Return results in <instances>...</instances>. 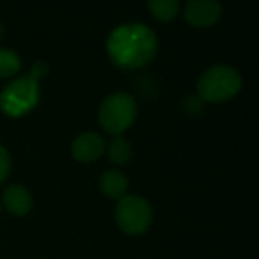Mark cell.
Returning <instances> with one entry per match:
<instances>
[{"label":"cell","instance_id":"cell-1","mask_svg":"<svg viewBox=\"0 0 259 259\" xmlns=\"http://www.w3.org/2000/svg\"><path fill=\"white\" fill-rule=\"evenodd\" d=\"M107 52L117 68L141 69L156 57L158 37L144 23H122L108 34Z\"/></svg>","mask_w":259,"mask_h":259},{"label":"cell","instance_id":"cell-2","mask_svg":"<svg viewBox=\"0 0 259 259\" xmlns=\"http://www.w3.org/2000/svg\"><path fill=\"white\" fill-rule=\"evenodd\" d=\"M241 76L233 66L217 64L208 68L197 80L199 100L208 103H224L240 93Z\"/></svg>","mask_w":259,"mask_h":259},{"label":"cell","instance_id":"cell-3","mask_svg":"<svg viewBox=\"0 0 259 259\" xmlns=\"http://www.w3.org/2000/svg\"><path fill=\"white\" fill-rule=\"evenodd\" d=\"M137 101L128 93H114L101 101L98 108V122L105 132L119 137L132 128L137 119Z\"/></svg>","mask_w":259,"mask_h":259},{"label":"cell","instance_id":"cell-4","mask_svg":"<svg viewBox=\"0 0 259 259\" xmlns=\"http://www.w3.org/2000/svg\"><path fill=\"white\" fill-rule=\"evenodd\" d=\"M39 82L30 75L20 76L0 91V110L9 117H22L39 103Z\"/></svg>","mask_w":259,"mask_h":259},{"label":"cell","instance_id":"cell-5","mask_svg":"<svg viewBox=\"0 0 259 259\" xmlns=\"http://www.w3.org/2000/svg\"><path fill=\"white\" fill-rule=\"evenodd\" d=\"M114 219L122 233L132 234V236L144 234L153 222L151 204L141 195H124L117 201V206L114 209Z\"/></svg>","mask_w":259,"mask_h":259},{"label":"cell","instance_id":"cell-6","mask_svg":"<svg viewBox=\"0 0 259 259\" xmlns=\"http://www.w3.org/2000/svg\"><path fill=\"white\" fill-rule=\"evenodd\" d=\"M183 16L192 27H211L222 16V6L213 0H192L187 2L183 9Z\"/></svg>","mask_w":259,"mask_h":259},{"label":"cell","instance_id":"cell-7","mask_svg":"<svg viewBox=\"0 0 259 259\" xmlns=\"http://www.w3.org/2000/svg\"><path fill=\"white\" fill-rule=\"evenodd\" d=\"M105 148H107V144L100 134L85 132V134H80L78 137H75V141L71 142V155L76 162L93 163L103 156Z\"/></svg>","mask_w":259,"mask_h":259},{"label":"cell","instance_id":"cell-8","mask_svg":"<svg viewBox=\"0 0 259 259\" xmlns=\"http://www.w3.org/2000/svg\"><path fill=\"white\" fill-rule=\"evenodd\" d=\"M0 202H4L6 209L11 215L23 217L32 209L34 199L32 194L25 187H22V185H9L4 190V197H2Z\"/></svg>","mask_w":259,"mask_h":259},{"label":"cell","instance_id":"cell-9","mask_svg":"<svg viewBox=\"0 0 259 259\" xmlns=\"http://www.w3.org/2000/svg\"><path fill=\"white\" fill-rule=\"evenodd\" d=\"M128 178L119 170H105L100 176V190L108 199H122L128 192Z\"/></svg>","mask_w":259,"mask_h":259},{"label":"cell","instance_id":"cell-10","mask_svg":"<svg viewBox=\"0 0 259 259\" xmlns=\"http://www.w3.org/2000/svg\"><path fill=\"white\" fill-rule=\"evenodd\" d=\"M105 149H107L110 162L115 163V165H124V163H128L130 158H132V146H130L128 139H124L122 135L112 139L110 144Z\"/></svg>","mask_w":259,"mask_h":259},{"label":"cell","instance_id":"cell-11","mask_svg":"<svg viewBox=\"0 0 259 259\" xmlns=\"http://www.w3.org/2000/svg\"><path fill=\"white\" fill-rule=\"evenodd\" d=\"M148 8L151 15L160 22H170L180 13V4L176 0H149Z\"/></svg>","mask_w":259,"mask_h":259},{"label":"cell","instance_id":"cell-12","mask_svg":"<svg viewBox=\"0 0 259 259\" xmlns=\"http://www.w3.org/2000/svg\"><path fill=\"white\" fill-rule=\"evenodd\" d=\"M22 69V59L9 48H0V78H11Z\"/></svg>","mask_w":259,"mask_h":259},{"label":"cell","instance_id":"cell-13","mask_svg":"<svg viewBox=\"0 0 259 259\" xmlns=\"http://www.w3.org/2000/svg\"><path fill=\"white\" fill-rule=\"evenodd\" d=\"M9 170H11V156L8 149L0 144V183L9 176Z\"/></svg>","mask_w":259,"mask_h":259},{"label":"cell","instance_id":"cell-14","mask_svg":"<svg viewBox=\"0 0 259 259\" xmlns=\"http://www.w3.org/2000/svg\"><path fill=\"white\" fill-rule=\"evenodd\" d=\"M47 73H48V66L45 64V62H36V64L32 66L30 76H32L34 80H37V82H39L43 76H47Z\"/></svg>","mask_w":259,"mask_h":259},{"label":"cell","instance_id":"cell-15","mask_svg":"<svg viewBox=\"0 0 259 259\" xmlns=\"http://www.w3.org/2000/svg\"><path fill=\"white\" fill-rule=\"evenodd\" d=\"M0 37H2V25H0Z\"/></svg>","mask_w":259,"mask_h":259},{"label":"cell","instance_id":"cell-16","mask_svg":"<svg viewBox=\"0 0 259 259\" xmlns=\"http://www.w3.org/2000/svg\"><path fill=\"white\" fill-rule=\"evenodd\" d=\"M0 209H2V202H0Z\"/></svg>","mask_w":259,"mask_h":259}]
</instances>
